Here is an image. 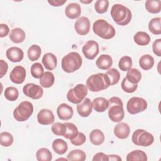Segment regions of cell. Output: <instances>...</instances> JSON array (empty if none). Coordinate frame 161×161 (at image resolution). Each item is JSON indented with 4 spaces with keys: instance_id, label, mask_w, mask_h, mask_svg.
Masks as SVG:
<instances>
[{
    "instance_id": "21",
    "label": "cell",
    "mask_w": 161,
    "mask_h": 161,
    "mask_svg": "<svg viewBox=\"0 0 161 161\" xmlns=\"http://www.w3.org/2000/svg\"><path fill=\"white\" fill-rule=\"evenodd\" d=\"M96 65L101 70H108L113 65V59L108 54H102L96 60Z\"/></svg>"
},
{
    "instance_id": "35",
    "label": "cell",
    "mask_w": 161,
    "mask_h": 161,
    "mask_svg": "<svg viewBox=\"0 0 161 161\" xmlns=\"http://www.w3.org/2000/svg\"><path fill=\"white\" fill-rule=\"evenodd\" d=\"M36 157L38 161H50L52 159V154L48 148H41L37 150Z\"/></svg>"
},
{
    "instance_id": "23",
    "label": "cell",
    "mask_w": 161,
    "mask_h": 161,
    "mask_svg": "<svg viewBox=\"0 0 161 161\" xmlns=\"http://www.w3.org/2000/svg\"><path fill=\"white\" fill-rule=\"evenodd\" d=\"M9 39L15 43L23 42L26 38V34L24 30L20 28H14L12 29L9 33Z\"/></svg>"
},
{
    "instance_id": "37",
    "label": "cell",
    "mask_w": 161,
    "mask_h": 161,
    "mask_svg": "<svg viewBox=\"0 0 161 161\" xmlns=\"http://www.w3.org/2000/svg\"><path fill=\"white\" fill-rule=\"evenodd\" d=\"M51 130L52 133L57 136H64L67 130V126L64 123L56 122L53 123L51 127Z\"/></svg>"
},
{
    "instance_id": "45",
    "label": "cell",
    "mask_w": 161,
    "mask_h": 161,
    "mask_svg": "<svg viewBox=\"0 0 161 161\" xmlns=\"http://www.w3.org/2000/svg\"><path fill=\"white\" fill-rule=\"evenodd\" d=\"M86 137L83 133L79 132L78 135L72 140H70L71 143L75 146H80L85 143Z\"/></svg>"
},
{
    "instance_id": "4",
    "label": "cell",
    "mask_w": 161,
    "mask_h": 161,
    "mask_svg": "<svg viewBox=\"0 0 161 161\" xmlns=\"http://www.w3.org/2000/svg\"><path fill=\"white\" fill-rule=\"evenodd\" d=\"M82 64V59L80 54L75 52H71L62 58L61 65L64 72L72 73L79 69Z\"/></svg>"
},
{
    "instance_id": "31",
    "label": "cell",
    "mask_w": 161,
    "mask_h": 161,
    "mask_svg": "<svg viewBox=\"0 0 161 161\" xmlns=\"http://www.w3.org/2000/svg\"><path fill=\"white\" fill-rule=\"evenodd\" d=\"M125 77L130 83L137 84L141 80L142 74L138 69L131 68L127 71Z\"/></svg>"
},
{
    "instance_id": "50",
    "label": "cell",
    "mask_w": 161,
    "mask_h": 161,
    "mask_svg": "<svg viewBox=\"0 0 161 161\" xmlns=\"http://www.w3.org/2000/svg\"><path fill=\"white\" fill-rule=\"evenodd\" d=\"M66 3V0L61 1V0H53V1H48V3L52 6H61L64 3Z\"/></svg>"
},
{
    "instance_id": "42",
    "label": "cell",
    "mask_w": 161,
    "mask_h": 161,
    "mask_svg": "<svg viewBox=\"0 0 161 161\" xmlns=\"http://www.w3.org/2000/svg\"><path fill=\"white\" fill-rule=\"evenodd\" d=\"M31 74L35 79H40L44 74V69L42 64L35 62L31 66Z\"/></svg>"
},
{
    "instance_id": "12",
    "label": "cell",
    "mask_w": 161,
    "mask_h": 161,
    "mask_svg": "<svg viewBox=\"0 0 161 161\" xmlns=\"http://www.w3.org/2000/svg\"><path fill=\"white\" fill-rule=\"evenodd\" d=\"M91 23L87 17L82 16L78 18L74 24L75 31L80 35H86L88 34L90 30Z\"/></svg>"
},
{
    "instance_id": "51",
    "label": "cell",
    "mask_w": 161,
    "mask_h": 161,
    "mask_svg": "<svg viewBox=\"0 0 161 161\" xmlns=\"http://www.w3.org/2000/svg\"><path fill=\"white\" fill-rule=\"evenodd\" d=\"M108 161H121L122 160V158L118 155H114V154H111V155H108Z\"/></svg>"
},
{
    "instance_id": "33",
    "label": "cell",
    "mask_w": 161,
    "mask_h": 161,
    "mask_svg": "<svg viewBox=\"0 0 161 161\" xmlns=\"http://www.w3.org/2000/svg\"><path fill=\"white\" fill-rule=\"evenodd\" d=\"M86 158V153L83 150L79 149L72 150L67 155V159L70 161H84Z\"/></svg>"
},
{
    "instance_id": "18",
    "label": "cell",
    "mask_w": 161,
    "mask_h": 161,
    "mask_svg": "<svg viewBox=\"0 0 161 161\" xmlns=\"http://www.w3.org/2000/svg\"><path fill=\"white\" fill-rule=\"evenodd\" d=\"M130 133V126L125 122L119 123L114 128V134L119 139H126L128 137Z\"/></svg>"
},
{
    "instance_id": "2",
    "label": "cell",
    "mask_w": 161,
    "mask_h": 161,
    "mask_svg": "<svg viewBox=\"0 0 161 161\" xmlns=\"http://www.w3.org/2000/svg\"><path fill=\"white\" fill-rule=\"evenodd\" d=\"M110 86L109 78L103 73L92 74L86 80V86L92 92H99L106 89Z\"/></svg>"
},
{
    "instance_id": "26",
    "label": "cell",
    "mask_w": 161,
    "mask_h": 161,
    "mask_svg": "<svg viewBox=\"0 0 161 161\" xmlns=\"http://www.w3.org/2000/svg\"><path fill=\"white\" fill-rule=\"evenodd\" d=\"M40 86L45 88H49L52 87L55 82V77L52 72L47 71L44 72L43 75L40 78Z\"/></svg>"
},
{
    "instance_id": "11",
    "label": "cell",
    "mask_w": 161,
    "mask_h": 161,
    "mask_svg": "<svg viewBox=\"0 0 161 161\" xmlns=\"http://www.w3.org/2000/svg\"><path fill=\"white\" fill-rule=\"evenodd\" d=\"M84 57L89 60H93L99 53V45L94 40L87 41L82 48Z\"/></svg>"
},
{
    "instance_id": "28",
    "label": "cell",
    "mask_w": 161,
    "mask_h": 161,
    "mask_svg": "<svg viewBox=\"0 0 161 161\" xmlns=\"http://www.w3.org/2000/svg\"><path fill=\"white\" fill-rule=\"evenodd\" d=\"M140 67L145 70H148L151 69L154 65V58L153 57L148 54H145L142 55L139 59Z\"/></svg>"
},
{
    "instance_id": "30",
    "label": "cell",
    "mask_w": 161,
    "mask_h": 161,
    "mask_svg": "<svg viewBox=\"0 0 161 161\" xmlns=\"http://www.w3.org/2000/svg\"><path fill=\"white\" fill-rule=\"evenodd\" d=\"M126 159L127 161H147L148 158L145 152L140 150H135L128 153Z\"/></svg>"
},
{
    "instance_id": "20",
    "label": "cell",
    "mask_w": 161,
    "mask_h": 161,
    "mask_svg": "<svg viewBox=\"0 0 161 161\" xmlns=\"http://www.w3.org/2000/svg\"><path fill=\"white\" fill-rule=\"evenodd\" d=\"M45 68L48 70H52L56 68L57 65V57L52 53L48 52L44 54L42 60Z\"/></svg>"
},
{
    "instance_id": "49",
    "label": "cell",
    "mask_w": 161,
    "mask_h": 161,
    "mask_svg": "<svg viewBox=\"0 0 161 161\" xmlns=\"http://www.w3.org/2000/svg\"><path fill=\"white\" fill-rule=\"evenodd\" d=\"M9 32V28L6 24H0V37L3 38L6 36Z\"/></svg>"
},
{
    "instance_id": "9",
    "label": "cell",
    "mask_w": 161,
    "mask_h": 161,
    "mask_svg": "<svg viewBox=\"0 0 161 161\" xmlns=\"http://www.w3.org/2000/svg\"><path fill=\"white\" fill-rule=\"evenodd\" d=\"M147 108V102L142 97H132L127 102L126 109L131 114L143 112Z\"/></svg>"
},
{
    "instance_id": "46",
    "label": "cell",
    "mask_w": 161,
    "mask_h": 161,
    "mask_svg": "<svg viewBox=\"0 0 161 161\" xmlns=\"http://www.w3.org/2000/svg\"><path fill=\"white\" fill-rule=\"evenodd\" d=\"M152 50L155 55L158 57L161 56V39L155 40L152 43Z\"/></svg>"
},
{
    "instance_id": "24",
    "label": "cell",
    "mask_w": 161,
    "mask_h": 161,
    "mask_svg": "<svg viewBox=\"0 0 161 161\" xmlns=\"http://www.w3.org/2000/svg\"><path fill=\"white\" fill-rule=\"evenodd\" d=\"M89 139L93 145H100L104 142L105 137L102 131L99 129H94L90 133Z\"/></svg>"
},
{
    "instance_id": "1",
    "label": "cell",
    "mask_w": 161,
    "mask_h": 161,
    "mask_svg": "<svg viewBox=\"0 0 161 161\" xmlns=\"http://www.w3.org/2000/svg\"><path fill=\"white\" fill-rule=\"evenodd\" d=\"M113 21L119 26H126L131 20L132 14L129 8L121 4H114L110 12Z\"/></svg>"
},
{
    "instance_id": "48",
    "label": "cell",
    "mask_w": 161,
    "mask_h": 161,
    "mask_svg": "<svg viewBox=\"0 0 161 161\" xmlns=\"http://www.w3.org/2000/svg\"><path fill=\"white\" fill-rule=\"evenodd\" d=\"M108 161V155L103 152H99L94 155L92 161Z\"/></svg>"
},
{
    "instance_id": "29",
    "label": "cell",
    "mask_w": 161,
    "mask_h": 161,
    "mask_svg": "<svg viewBox=\"0 0 161 161\" xmlns=\"http://www.w3.org/2000/svg\"><path fill=\"white\" fill-rule=\"evenodd\" d=\"M146 10L152 14H157L161 11L160 0H147L145 2Z\"/></svg>"
},
{
    "instance_id": "52",
    "label": "cell",
    "mask_w": 161,
    "mask_h": 161,
    "mask_svg": "<svg viewBox=\"0 0 161 161\" xmlns=\"http://www.w3.org/2000/svg\"><path fill=\"white\" fill-rule=\"evenodd\" d=\"M80 3H85V4H89L91 2H92V0H89V1H82V0H80Z\"/></svg>"
},
{
    "instance_id": "44",
    "label": "cell",
    "mask_w": 161,
    "mask_h": 161,
    "mask_svg": "<svg viewBox=\"0 0 161 161\" xmlns=\"http://www.w3.org/2000/svg\"><path fill=\"white\" fill-rule=\"evenodd\" d=\"M121 88L122 89L127 93H133L138 88V85L135 84H131L127 80L126 77H125L121 82Z\"/></svg>"
},
{
    "instance_id": "5",
    "label": "cell",
    "mask_w": 161,
    "mask_h": 161,
    "mask_svg": "<svg viewBox=\"0 0 161 161\" xmlns=\"http://www.w3.org/2000/svg\"><path fill=\"white\" fill-rule=\"evenodd\" d=\"M92 30L96 35L104 40L111 39L116 34L114 28L103 19H98L94 21Z\"/></svg>"
},
{
    "instance_id": "34",
    "label": "cell",
    "mask_w": 161,
    "mask_h": 161,
    "mask_svg": "<svg viewBox=\"0 0 161 161\" xmlns=\"http://www.w3.org/2000/svg\"><path fill=\"white\" fill-rule=\"evenodd\" d=\"M42 53V50L40 46L37 45H32L28 50V57L30 60L34 62L37 60Z\"/></svg>"
},
{
    "instance_id": "22",
    "label": "cell",
    "mask_w": 161,
    "mask_h": 161,
    "mask_svg": "<svg viewBox=\"0 0 161 161\" xmlns=\"http://www.w3.org/2000/svg\"><path fill=\"white\" fill-rule=\"evenodd\" d=\"M92 108L98 113L104 112L109 106L108 100L103 97H96L92 101Z\"/></svg>"
},
{
    "instance_id": "32",
    "label": "cell",
    "mask_w": 161,
    "mask_h": 161,
    "mask_svg": "<svg viewBox=\"0 0 161 161\" xmlns=\"http://www.w3.org/2000/svg\"><path fill=\"white\" fill-rule=\"evenodd\" d=\"M149 31L153 35L161 34V18L160 17L152 18L148 23Z\"/></svg>"
},
{
    "instance_id": "15",
    "label": "cell",
    "mask_w": 161,
    "mask_h": 161,
    "mask_svg": "<svg viewBox=\"0 0 161 161\" xmlns=\"http://www.w3.org/2000/svg\"><path fill=\"white\" fill-rule=\"evenodd\" d=\"M92 103L87 97H85L80 103L77 104V111L81 117H88L92 113Z\"/></svg>"
},
{
    "instance_id": "43",
    "label": "cell",
    "mask_w": 161,
    "mask_h": 161,
    "mask_svg": "<svg viewBox=\"0 0 161 161\" xmlns=\"http://www.w3.org/2000/svg\"><path fill=\"white\" fill-rule=\"evenodd\" d=\"M109 7V1L108 0H97L94 4L95 11L99 14L106 13Z\"/></svg>"
},
{
    "instance_id": "3",
    "label": "cell",
    "mask_w": 161,
    "mask_h": 161,
    "mask_svg": "<svg viewBox=\"0 0 161 161\" xmlns=\"http://www.w3.org/2000/svg\"><path fill=\"white\" fill-rule=\"evenodd\" d=\"M108 116L113 122H120L124 118L125 111L122 100L116 96L111 97L108 100Z\"/></svg>"
},
{
    "instance_id": "8",
    "label": "cell",
    "mask_w": 161,
    "mask_h": 161,
    "mask_svg": "<svg viewBox=\"0 0 161 161\" xmlns=\"http://www.w3.org/2000/svg\"><path fill=\"white\" fill-rule=\"evenodd\" d=\"M87 94V86L83 84H78L68 91L67 99L73 104H79L86 97Z\"/></svg>"
},
{
    "instance_id": "14",
    "label": "cell",
    "mask_w": 161,
    "mask_h": 161,
    "mask_svg": "<svg viewBox=\"0 0 161 161\" xmlns=\"http://www.w3.org/2000/svg\"><path fill=\"white\" fill-rule=\"evenodd\" d=\"M37 121L40 125H48L54 122L55 116L50 109H42L37 114Z\"/></svg>"
},
{
    "instance_id": "17",
    "label": "cell",
    "mask_w": 161,
    "mask_h": 161,
    "mask_svg": "<svg viewBox=\"0 0 161 161\" xmlns=\"http://www.w3.org/2000/svg\"><path fill=\"white\" fill-rule=\"evenodd\" d=\"M57 114L59 119L62 120H69L73 116V108L66 103H62L57 109Z\"/></svg>"
},
{
    "instance_id": "13",
    "label": "cell",
    "mask_w": 161,
    "mask_h": 161,
    "mask_svg": "<svg viewBox=\"0 0 161 161\" xmlns=\"http://www.w3.org/2000/svg\"><path fill=\"white\" fill-rule=\"evenodd\" d=\"M26 70L20 65L14 67L9 74V79L14 84H22L26 78Z\"/></svg>"
},
{
    "instance_id": "41",
    "label": "cell",
    "mask_w": 161,
    "mask_h": 161,
    "mask_svg": "<svg viewBox=\"0 0 161 161\" xmlns=\"http://www.w3.org/2000/svg\"><path fill=\"white\" fill-rule=\"evenodd\" d=\"M106 74L109 78L111 86L115 85L118 83L120 79V74L116 69L111 68L108 69V70L106 71Z\"/></svg>"
},
{
    "instance_id": "16",
    "label": "cell",
    "mask_w": 161,
    "mask_h": 161,
    "mask_svg": "<svg viewBox=\"0 0 161 161\" xmlns=\"http://www.w3.org/2000/svg\"><path fill=\"white\" fill-rule=\"evenodd\" d=\"M6 55L8 60L12 62H21L24 57L23 51L19 47H12L6 52Z\"/></svg>"
},
{
    "instance_id": "7",
    "label": "cell",
    "mask_w": 161,
    "mask_h": 161,
    "mask_svg": "<svg viewBox=\"0 0 161 161\" xmlns=\"http://www.w3.org/2000/svg\"><path fill=\"white\" fill-rule=\"evenodd\" d=\"M132 142L137 146L148 147L154 142L152 134L143 129L136 130L131 136Z\"/></svg>"
},
{
    "instance_id": "36",
    "label": "cell",
    "mask_w": 161,
    "mask_h": 161,
    "mask_svg": "<svg viewBox=\"0 0 161 161\" xmlns=\"http://www.w3.org/2000/svg\"><path fill=\"white\" fill-rule=\"evenodd\" d=\"M65 124L67 126V130L64 137L67 139L72 140L78 135V128L75 126V125L72 123L66 122L65 123Z\"/></svg>"
},
{
    "instance_id": "39",
    "label": "cell",
    "mask_w": 161,
    "mask_h": 161,
    "mask_svg": "<svg viewBox=\"0 0 161 161\" xmlns=\"http://www.w3.org/2000/svg\"><path fill=\"white\" fill-rule=\"evenodd\" d=\"M132 66V59L129 56L122 57L118 62V67L119 69L123 72L129 70Z\"/></svg>"
},
{
    "instance_id": "19",
    "label": "cell",
    "mask_w": 161,
    "mask_h": 161,
    "mask_svg": "<svg viewBox=\"0 0 161 161\" xmlns=\"http://www.w3.org/2000/svg\"><path fill=\"white\" fill-rule=\"evenodd\" d=\"M81 13V8L78 3H69L65 9V16L69 19H73L79 17Z\"/></svg>"
},
{
    "instance_id": "27",
    "label": "cell",
    "mask_w": 161,
    "mask_h": 161,
    "mask_svg": "<svg viewBox=\"0 0 161 161\" xmlns=\"http://www.w3.org/2000/svg\"><path fill=\"white\" fill-rule=\"evenodd\" d=\"M134 42L136 44L140 46L147 45L150 42L149 35L145 31H138L133 36Z\"/></svg>"
},
{
    "instance_id": "25",
    "label": "cell",
    "mask_w": 161,
    "mask_h": 161,
    "mask_svg": "<svg viewBox=\"0 0 161 161\" xmlns=\"http://www.w3.org/2000/svg\"><path fill=\"white\" fill-rule=\"evenodd\" d=\"M52 148L53 151L58 155H64L68 149V145L65 141L62 139H55L52 143Z\"/></svg>"
},
{
    "instance_id": "10",
    "label": "cell",
    "mask_w": 161,
    "mask_h": 161,
    "mask_svg": "<svg viewBox=\"0 0 161 161\" xmlns=\"http://www.w3.org/2000/svg\"><path fill=\"white\" fill-rule=\"evenodd\" d=\"M23 92L25 96L33 99L41 98L43 94V90L40 86L34 83H28L24 86Z\"/></svg>"
},
{
    "instance_id": "40",
    "label": "cell",
    "mask_w": 161,
    "mask_h": 161,
    "mask_svg": "<svg viewBox=\"0 0 161 161\" xmlns=\"http://www.w3.org/2000/svg\"><path fill=\"white\" fill-rule=\"evenodd\" d=\"M13 136L10 133L4 131L0 133V144L1 146L9 147L13 144Z\"/></svg>"
},
{
    "instance_id": "47",
    "label": "cell",
    "mask_w": 161,
    "mask_h": 161,
    "mask_svg": "<svg viewBox=\"0 0 161 161\" xmlns=\"http://www.w3.org/2000/svg\"><path fill=\"white\" fill-rule=\"evenodd\" d=\"M8 69V65L6 61L1 59L0 60V78L3 77V76L7 73Z\"/></svg>"
},
{
    "instance_id": "38",
    "label": "cell",
    "mask_w": 161,
    "mask_h": 161,
    "mask_svg": "<svg viewBox=\"0 0 161 161\" xmlns=\"http://www.w3.org/2000/svg\"><path fill=\"white\" fill-rule=\"evenodd\" d=\"M19 96V91L17 88L10 86L5 89L4 91V97L6 99L10 101H16Z\"/></svg>"
},
{
    "instance_id": "6",
    "label": "cell",
    "mask_w": 161,
    "mask_h": 161,
    "mask_svg": "<svg viewBox=\"0 0 161 161\" xmlns=\"http://www.w3.org/2000/svg\"><path fill=\"white\" fill-rule=\"evenodd\" d=\"M33 113V106L31 103L25 101L19 103V104L14 109V118L19 122H23L29 119Z\"/></svg>"
}]
</instances>
